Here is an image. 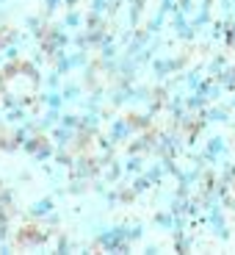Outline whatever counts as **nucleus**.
Returning <instances> with one entry per match:
<instances>
[]
</instances>
